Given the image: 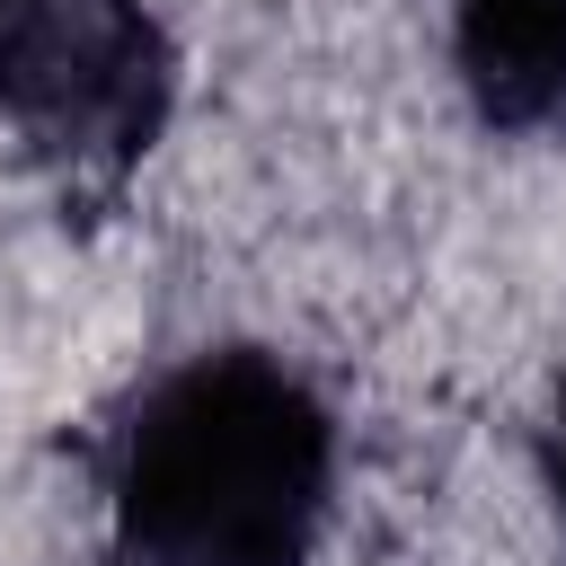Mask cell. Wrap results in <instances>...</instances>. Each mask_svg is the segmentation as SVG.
Masks as SVG:
<instances>
[{"label": "cell", "mask_w": 566, "mask_h": 566, "mask_svg": "<svg viewBox=\"0 0 566 566\" xmlns=\"http://www.w3.org/2000/svg\"><path fill=\"white\" fill-rule=\"evenodd\" d=\"M327 495V424L274 363L212 354L124 433L133 566H301Z\"/></svg>", "instance_id": "obj_1"}, {"label": "cell", "mask_w": 566, "mask_h": 566, "mask_svg": "<svg viewBox=\"0 0 566 566\" xmlns=\"http://www.w3.org/2000/svg\"><path fill=\"white\" fill-rule=\"evenodd\" d=\"M0 106L62 150H124L150 124V27L124 0H9Z\"/></svg>", "instance_id": "obj_2"}, {"label": "cell", "mask_w": 566, "mask_h": 566, "mask_svg": "<svg viewBox=\"0 0 566 566\" xmlns=\"http://www.w3.org/2000/svg\"><path fill=\"white\" fill-rule=\"evenodd\" d=\"M469 71L504 115L566 88V0H469Z\"/></svg>", "instance_id": "obj_3"}]
</instances>
